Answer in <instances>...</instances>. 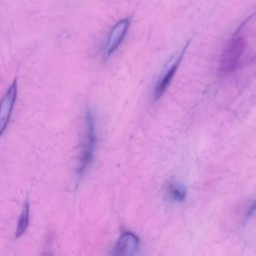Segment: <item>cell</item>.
Wrapping results in <instances>:
<instances>
[{"instance_id": "cell-8", "label": "cell", "mask_w": 256, "mask_h": 256, "mask_svg": "<svg viewBox=\"0 0 256 256\" xmlns=\"http://www.w3.org/2000/svg\"><path fill=\"white\" fill-rule=\"evenodd\" d=\"M168 194L171 199L177 202H182L186 198V188L176 182H171L168 186Z\"/></svg>"}, {"instance_id": "cell-6", "label": "cell", "mask_w": 256, "mask_h": 256, "mask_svg": "<svg viewBox=\"0 0 256 256\" xmlns=\"http://www.w3.org/2000/svg\"><path fill=\"white\" fill-rule=\"evenodd\" d=\"M139 249L138 237L129 231L123 232L118 238L114 247L113 253L115 255H133Z\"/></svg>"}, {"instance_id": "cell-1", "label": "cell", "mask_w": 256, "mask_h": 256, "mask_svg": "<svg viewBox=\"0 0 256 256\" xmlns=\"http://www.w3.org/2000/svg\"><path fill=\"white\" fill-rule=\"evenodd\" d=\"M246 47V40L239 31L230 39L225 46L219 64V73L227 75L233 72L241 61V57Z\"/></svg>"}, {"instance_id": "cell-9", "label": "cell", "mask_w": 256, "mask_h": 256, "mask_svg": "<svg viewBox=\"0 0 256 256\" xmlns=\"http://www.w3.org/2000/svg\"><path fill=\"white\" fill-rule=\"evenodd\" d=\"M255 212H256V200H255L254 202H252V203L250 204V206L248 207V210H247V212H246L245 218H246V219L250 218L252 215H254Z\"/></svg>"}, {"instance_id": "cell-5", "label": "cell", "mask_w": 256, "mask_h": 256, "mask_svg": "<svg viewBox=\"0 0 256 256\" xmlns=\"http://www.w3.org/2000/svg\"><path fill=\"white\" fill-rule=\"evenodd\" d=\"M129 24H130V20L128 18H125V19H122L119 22H117L112 27V29L108 35L106 45H105L106 57H109L122 43V41L127 33Z\"/></svg>"}, {"instance_id": "cell-7", "label": "cell", "mask_w": 256, "mask_h": 256, "mask_svg": "<svg viewBox=\"0 0 256 256\" xmlns=\"http://www.w3.org/2000/svg\"><path fill=\"white\" fill-rule=\"evenodd\" d=\"M28 224H29V202L26 200L18 220V225L16 229V234H15L16 238L21 237L25 233L28 227Z\"/></svg>"}, {"instance_id": "cell-3", "label": "cell", "mask_w": 256, "mask_h": 256, "mask_svg": "<svg viewBox=\"0 0 256 256\" xmlns=\"http://www.w3.org/2000/svg\"><path fill=\"white\" fill-rule=\"evenodd\" d=\"M17 97V80L15 79L7 89L0 102V136L4 133L10 120Z\"/></svg>"}, {"instance_id": "cell-4", "label": "cell", "mask_w": 256, "mask_h": 256, "mask_svg": "<svg viewBox=\"0 0 256 256\" xmlns=\"http://www.w3.org/2000/svg\"><path fill=\"white\" fill-rule=\"evenodd\" d=\"M185 50H186V46L183 47V49L181 50V52H179L176 56H174L170 62L168 63V65L166 66V69H165V72L162 74V76L159 78L156 86H155V90H154V99H159L162 94L166 91L167 87L169 86L180 62H181V59L185 53Z\"/></svg>"}, {"instance_id": "cell-2", "label": "cell", "mask_w": 256, "mask_h": 256, "mask_svg": "<svg viewBox=\"0 0 256 256\" xmlns=\"http://www.w3.org/2000/svg\"><path fill=\"white\" fill-rule=\"evenodd\" d=\"M85 123H86L85 136L83 140L80 162L78 167V178L82 177V175L85 173L88 166L90 165L93 158L94 148H95V141H96L95 117H94L93 111H91L90 109L86 110Z\"/></svg>"}]
</instances>
